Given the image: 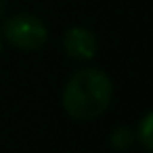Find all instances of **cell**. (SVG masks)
Segmentation results:
<instances>
[{
	"label": "cell",
	"instance_id": "cell-1",
	"mask_svg": "<svg viewBox=\"0 0 153 153\" xmlns=\"http://www.w3.org/2000/svg\"><path fill=\"white\" fill-rule=\"evenodd\" d=\"M111 80L99 69H80L71 76L63 92L65 111L80 122L99 117L111 103Z\"/></svg>",
	"mask_w": 153,
	"mask_h": 153
},
{
	"label": "cell",
	"instance_id": "cell-2",
	"mask_svg": "<svg viewBox=\"0 0 153 153\" xmlns=\"http://www.w3.org/2000/svg\"><path fill=\"white\" fill-rule=\"evenodd\" d=\"M4 38L21 51H36L46 42L48 30L34 15H17L7 21Z\"/></svg>",
	"mask_w": 153,
	"mask_h": 153
},
{
	"label": "cell",
	"instance_id": "cell-3",
	"mask_svg": "<svg viewBox=\"0 0 153 153\" xmlns=\"http://www.w3.org/2000/svg\"><path fill=\"white\" fill-rule=\"evenodd\" d=\"M63 46H65L67 55L74 59H92L97 53V38L90 30L74 27L65 34Z\"/></svg>",
	"mask_w": 153,
	"mask_h": 153
},
{
	"label": "cell",
	"instance_id": "cell-4",
	"mask_svg": "<svg viewBox=\"0 0 153 153\" xmlns=\"http://www.w3.org/2000/svg\"><path fill=\"white\" fill-rule=\"evenodd\" d=\"M149 128H151V113L143 120V128H140V140H143V145H145V149H151L153 147V143H151V132H149Z\"/></svg>",
	"mask_w": 153,
	"mask_h": 153
},
{
	"label": "cell",
	"instance_id": "cell-5",
	"mask_svg": "<svg viewBox=\"0 0 153 153\" xmlns=\"http://www.w3.org/2000/svg\"><path fill=\"white\" fill-rule=\"evenodd\" d=\"M2 11H4V4H2V0H0V15H2Z\"/></svg>",
	"mask_w": 153,
	"mask_h": 153
},
{
	"label": "cell",
	"instance_id": "cell-6",
	"mask_svg": "<svg viewBox=\"0 0 153 153\" xmlns=\"http://www.w3.org/2000/svg\"><path fill=\"white\" fill-rule=\"evenodd\" d=\"M0 53H2V38H0Z\"/></svg>",
	"mask_w": 153,
	"mask_h": 153
}]
</instances>
